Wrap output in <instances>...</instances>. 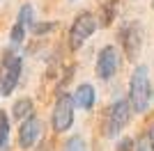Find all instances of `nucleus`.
<instances>
[{
  "label": "nucleus",
  "instance_id": "obj_1",
  "mask_svg": "<svg viewBox=\"0 0 154 151\" xmlns=\"http://www.w3.org/2000/svg\"><path fill=\"white\" fill-rule=\"evenodd\" d=\"M127 101L131 103V110L136 114L147 112L149 101H152V85H149V69L145 64H138L129 78V96Z\"/></svg>",
  "mask_w": 154,
  "mask_h": 151
},
{
  "label": "nucleus",
  "instance_id": "obj_2",
  "mask_svg": "<svg viewBox=\"0 0 154 151\" xmlns=\"http://www.w3.org/2000/svg\"><path fill=\"white\" fill-rule=\"evenodd\" d=\"M131 103L127 99H117L113 101L103 114V135L106 138H117L120 133L124 131V126L131 119Z\"/></svg>",
  "mask_w": 154,
  "mask_h": 151
},
{
  "label": "nucleus",
  "instance_id": "obj_3",
  "mask_svg": "<svg viewBox=\"0 0 154 151\" xmlns=\"http://www.w3.org/2000/svg\"><path fill=\"white\" fill-rule=\"evenodd\" d=\"M97 21L99 19H97L92 12H81L76 19H74V23H71V28H69V48L71 50H78L97 32V25H99Z\"/></svg>",
  "mask_w": 154,
  "mask_h": 151
},
{
  "label": "nucleus",
  "instance_id": "obj_4",
  "mask_svg": "<svg viewBox=\"0 0 154 151\" xmlns=\"http://www.w3.org/2000/svg\"><path fill=\"white\" fill-rule=\"evenodd\" d=\"M74 110H76V103H74V96L62 92L53 105L51 112V124L55 133H67L74 126Z\"/></svg>",
  "mask_w": 154,
  "mask_h": 151
},
{
  "label": "nucleus",
  "instance_id": "obj_5",
  "mask_svg": "<svg viewBox=\"0 0 154 151\" xmlns=\"http://www.w3.org/2000/svg\"><path fill=\"white\" fill-rule=\"evenodd\" d=\"M120 44H122L124 48V55L134 62V60H138V55H140L143 50V25L140 21H127V23L120 28Z\"/></svg>",
  "mask_w": 154,
  "mask_h": 151
},
{
  "label": "nucleus",
  "instance_id": "obj_6",
  "mask_svg": "<svg viewBox=\"0 0 154 151\" xmlns=\"http://www.w3.org/2000/svg\"><path fill=\"white\" fill-rule=\"evenodd\" d=\"M21 71H23V57L21 55H7L2 60V69H0V96H9L16 89L21 80Z\"/></svg>",
  "mask_w": 154,
  "mask_h": 151
},
{
  "label": "nucleus",
  "instance_id": "obj_7",
  "mask_svg": "<svg viewBox=\"0 0 154 151\" xmlns=\"http://www.w3.org/2000/svg\"><path fill=\"white\" fill-rule=\"evenodd\" d=\"M120 64H122V57H120V50L115 46H103L97 55V76L101 80H110L115 78V73L120 71Z\"/></svg>",
  "mask_w": 154,
  "mask_h": 151
},
{
  "label": "nucleus",
  "instance_id": "obj_8",
  "mask_svg": "<svg viewBox=\"0 0 154 151\" xmlns=\"http://www.w3.org/2000/svg\"><path fill=\"white\" fill-rule=\"evenodd\" d=\"M42 131H44V124L37 114H32L30 119H26L19 126V147L21 149H32L37 144V140L42 138Z\"/></svg>",
  "mask_w": 154,
  "mask_h": 151
},
{
  "label": "nucleus",
  "instance_id": "obj_9",
  "mask_svg": "<svg viewBox=\"0 0 154 151\" xmlns=\"http://www.w3.org/2000/svg\"><path fill=\"white\" fill-rule=\"evenodd\" d=\"M74 103H76V108H81V110H92L94 108V101H97V92L94 87H92L90 82H81L76 87V92H74Z\"/></svg>",
  "mask_w": 154,
  "mask_h": 151
},
{
  "label": "nucleus",
  "instance_id": "obj_10",
  "mask_svg": "<svg viewBox=\"0 0 154 151\" xmlns=\"http://www.w3.org/2000/svg\"><path fill=\"white\" fill-rule=\"evenodd\" d=\"M32 114H35V105H32L30 99H19L12 105V117L16 121H21V124H23L26 119H30Z\"/></svg>",
  "mask_w": 154,
  "mask_h": 151
},
{
  "label": "nucleus",
  "instance_id": "obj_11",
  "mask_svg": "<svg viewBox=\"0 0 154 151\" xmlns=\"http://www.w3.org/2000/svg\"><path fill=\"white\" fill-rule=\"evenodd\" d=\"M117 12V0H101L99 2V21L101 25H110Z\"/></svg>",
  "mask_w": 154,
  "mask_h": 151
},
{
  "label": "nucleus",
  "instance_id": "obj_12",
  "mask_svg": "<svg viewBox=\"0 0 154 151\" xmlns=\"http://www.w3.org/2000/svg\"><path fill=\"white\" fill-rule=\"evenodd\" d=\"M9 144V117L5 110H0V151H5Z\"/></svg>",
  "mask_w": 154,
  "mask_h": 151
},
{
  "label": "nucleus",
  "instance_id": "obj_13",
  "mask_svg": "<svg viewBox=\"0 0 154 151\" xmlns=\"http://www.w3.org/2000/svg\"><path fill=\"white\" fill-rule=\"evenodd\" d=\"M62 151H88V142L83 135H71L62 144Z\"/></svg>",
  "mask_w": 154,
  "mask_h": 151
},
{
  "label": "nucleus",
  "instance_id": "obj_14",
  "mask_svg": "<svg viewBox=\"0 0 154 151\" xmlns=\"http://www.w3.org/2000/svg\"><path fill=\"white\" fill-rule=\"evenodd\" d=\"M16 23L26 25V28H32V25H35V12H32V5H23V7L19 9Z\"/></svg>",
  "mask_w": 154,
  "mask_h": 151
},
{
  "label": "nucleus",
  "instance_id": "obj_15",
  "mask_svg": "<svg viewBox=\"0 0 154 151\" xmlns=\"http://www.w3.org/2000/svg\"><path fill=\"white\" fill-rule=\"evenodd\" d=\"M28 34V28L21 23H14L12 25V32H9V41H12V46H21L23 44V39H26Z\"/></svg>",
  "mask_w": 154,
  "mask_h": 151
},
{
  "label": "nucleus",
  "instance_id": "obj_16",
  "mask_svg": "<svg viewBox=\"0 0 154 151\" xmlns=\"http://www.w3.org/2000/svg\"><path fill=\"white\" fill-rule=\"evenodd\" d=\"M55 28H58V23H55V21H48V23H35V25H32V32H35L37 37H42V34L53 32Z\"/></svg>",
  "mask_w": 154,
  "mask_h": 151
},
{
  "label": "nucleus",
  "instance_id": "obj_17",
  "mask_svg": "<svg viewBox=\"0 0 154 151\" xmlns=\"http://www.w3.org/2000/svg\"><path fill=\"white\" fill-rule=\"evenodd\" d=\"M117 151H136L134 138H122L120 142H117Z\"/></svg>",
  "mask_w": 154,
  "mask_h": 151
},
{
  "label": "nucleus",
  "instance_id": "obj_18",
  "mask_svg": "<svg viewBox=\"0 0 154 151\" xmlns=\"http://www.w3.org/2000/svg\"><path fill=\"white\" fill-rule=\"evenodd\" d=\"M136 151H152V144H149V140H147V135L136 144Z\"/></svg>",
  "mask_w": 154,
  "mask_h": 151
},
{
  "label": "nucleus",
  "instance_id": "obj_19",
  "mask_svg": "<svg viewBox=\"0 0 154 151\" xmlns=\"http://www.w3.org/2000/svg\"><path fill=\"white\" fill-rule=\"evenodd\" d=\"M147 140H149V144H152V151H154V121L149 124V128H147Z\"/></svg>",
  "mask_w": 154,
  "mask_h": 151
},
{
  "label": "nucleus",
  "instance_id": "obj_20",
  "mask_svg": "<svg viewBox=\"0 0 154 151\" xmlns=\"http://www.w3.org/2000/svg\"><path fill=\"white\" fill-rule=\"evenodd\" d=\"M71 2H74V0H71Z\"/></svg>",
  "mask_w": 154,
  "mask_h": 151
}]
</instances>
